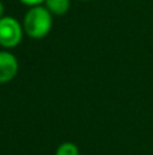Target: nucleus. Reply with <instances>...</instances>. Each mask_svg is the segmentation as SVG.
Here are the masks:
<instances>
[{
    "instance_id": "0eeeda50",
    "label": "nucleus",
    "mask_w": 153,
    "mask_h": 155,
    "mask_svg": "<svg viewBox=\"0 0 153 155\" xmlns=\"http://www.w3.org/2000/svg\"><path fill=\"white\" fill-rule=\"evenodd\" d=\"M3 16H5L4 15V4H3V2L0 0V19H2Z\"/></svg>"
},
{
    "instance_id": "7ed1b4c3",
    "label": "nucleus",
    "mask_w": 153,
    "mask_h": 155,
    "mask_svg": "<svg viewBox=\"0 0 153 155\" xmlns=\"http://www.w3.org/2000/svg\"><path fill=\"white\" fill-rule=\"evenodd\" d=\"M19 61L10 51H0V84L8 83L18 75Z\"/></svg>"
},
{
    "instance_id": "39448f33",
    "label": "nucleus",
    "mask_w": 153,
    "mask_h": 155,
    "mask_svg": "<svg viewBox=\"0 0 153 155\" xmlns=\"http://www.w3.org/2000/svg\"><path fill=\"white\" fill-rule=\"evenodd\" d=\"M54 155H80L79 147L72 142H64L57 147Z\"/></svg>"
},
{
    "instance_id": "f03ea898",
    "label": "nucleus",
    "mask_w": 153,
    "mask_h": 155,
    "mask_svg": "<svg viewBox=\"0 0 153 155\" xmlns=\"http://www.w3.org/2000/svg\"><path fill=\"white\" fill-rule=\"evenodd\" d=\"M24 30L22 23L14 16H3L0 19V46L7 51L14 49L22 42Z\"/></svg>"
},
{
    "instance_id": "f257e3e1",
    "label": "nucleus",
    "mask_w": 153,
    "mask_h": 155,
    "mask_svg": "<svg viewBox=\"0 0 153 155\" xmlns=\"http://www.w3.org/2000/svg\"><path fill=\"white\" fill-rule=\"evenodd\" d=\"M22 26L27 37L33 40H41L50 33L53 27V15L43 4L34 5L27 10Z\"/></svg>"
},
{
    "instance_id": "6e6552de",
    "label": "nucleus",
    "mask_w": 153,
    "mask_h": 155,
    "mask_svg": "<svg viewBox=\"0 0 153 155\" xmlns=\"http://www.w3.org/2000/svg\"><path fill=\"white\" fill-rule=\"evenodd\" d=\"M79 2H92V0H79Z\"/></svg>"
},
{
    "instance_id": "423d86ee",
    "label": "nucleus",
    "mask_w": 153,
    "mask_h": 155,
    "mask_svg": "<svg viewBox=\"0 0 153 155\" xmlns=\"http://www.w3.org/2000/svg\"><path fill=\"white\" fill-rule=\"evenodd\" d=\"M19 2H20L22 4H24V5H29V7H34V5H41V4H43V2H45V0H19Z\"/></svg>"
},
{
    "instance_id": "20e7f679",
    "label": "nucleus",
    "mask_w": 153,
    "mask_h": 155,
    "mask_svg": "<svg viewBox=\"0 0 153 155\" xmlns=\"http://www.w3.org/2000/svg\"><path fill=\"white\" fill-rule=\"evenodd\" d=\"M43 5L53 16H62L69 11L70 0H45Z\"/></svg>"
}]
</instances>
